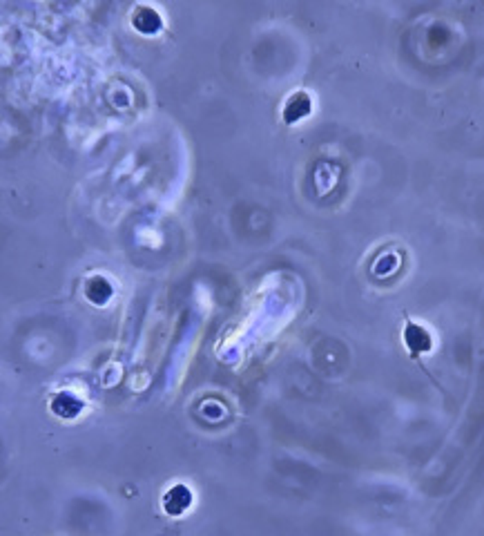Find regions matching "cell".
Returning a JSON list of instances; mask_svg holds the SVG:
<instances>
[{
  "instance_id": "6da1fadb",
  "label": "cell",
  "mask_w": 484,
  "mask_h": 536,
  "mask_svg": "<svg viewBox=\"0 0 484 536\" xmlns=\"http://www.w3.org/2000/svg\"><path fill=\"white\" fill-rule=\"evenodd\" d=\"M190 505H192V492L185 485H174L163 496V510L170 516H181Z\"/></svg>"
},
{
  "instance_id": "7a4b0ae2",
  "label": "cell",
  "mask_w": 484,
  "mask_h": 536,
  "mask_svg": "<svg viewBox=\"0 0 484 536\" xmlns=\"http://www.w3.org/2000/svg\"><path fill=\"white\" fill-rule=\"evenodd\" d=\"M52 411L61 418H76L83 411V402L74 393H59L52 400Z\"/></svg>"
},
{
  "instance_id": "3957f363",
  "label": "cell",
  "mask_w": 484,
  "mask_h": 536,
  "mask_svg": "<svg viewBox=\"0 0 484 536\" xmlns=\"http://www.w3.org/2000/svg\"><path fill=\"white\" fill-rule=\"evenodd\" d=\"M132 23H134V27L141 34H157L161 30V18L154 9H150V7H139L134 12V18H132Z\"/></svg>"
},
{
  "instance_id": "277c9868",
  "label": "cell",
  "mask_w": 484,
  "mask_h": 536,
  "mask_svg": "<svg viewBox=\"0 0 484 536\" xmlns=\"http://www.w3.org/2000/svg\"><path fill=\"white\" fill-rule=\"evenodd\" d=\"M85 295H88L90 302L101 306L112 297V284L105 277H92L88 281V286H85Z\"/></svg>"
},
{
  "instance_id": "5b68a950",
  "label": "cell",
  "mask_w": 484,
  "mask_h": 536,
  "mask_svg": "<svg viewBox=\"0 0 484 536\" xmlns=\"http://www.w3.org/2000/svg\"><path fill=\"white\" fill-rule=\"evenodd\" d=\"M308 112H310V99H308V94L299 92V94H295V97L288 101L286 110H283V119H286L288 123H295V121H299V119L306 117Z\"/></svg>"
},
{
  "instance_id": "8992f818",
  "label": "cell",
  "mask_w": 484,
  "mask_h": 536,
  "mask_svg": "<svg viewBox=\"0 0 484 536\" xmlns=\"http://www.w3.org/2000/svg\"><path fill=\"white\" fill-rule=\"evenodd\" d=\"M404 337H406V344L411 346L413 353L431 349V335L426 333V328H422L420 324H409V326H406Z\"/></svg>"
}]
</instances>
